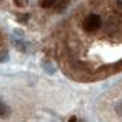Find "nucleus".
Returning <instances> with one entry per match:
<instances>
[{
	"mask_svg": "<svg viewBox=\"0 0 122 122\" xmlns=\"http://www.w3.org/2000/svg\"><path fill=\"white\" fill-rule=\"evenodd\" d=\"M100 26H102V18L96 14H91L85 18V21L82 23V28L85 32H89V33H93L96 30H99Z\"/></svg>",
	"mask_w": 122,
	"mask_h": 122,
	"instance_id": "1",
	"label": "nucleus"
},
{
	"mask_svg": "<svg viewBox=\"0 0 122 122\" xmlns=\"http://www.w3.org/2000/svg\"><path fill=\"white\" fill-rule=\"evenodd\" d=\"M8 112H10V107H8L4 102H1V100H0V115L4 117V115H7Z\"/></svg>",
	"mask_w": 122,
	"mask_h": 122,
	"instance_id": "2",
	"label": "nucleus"
},
{
	"mask_svg": "<svg viewBox=\"0 0 122 122\" xmlns=\"http://www.w3.org/2000/svg\"><path fill=\"white\" fill-rule=\"evenodd\" d=\"M59 0H41V7H44V8H50V7H52L55 3H58Z\"/></svg>",
	"mask_w": 122,
	"mask_h": 122,
	"instance_id": "3",
	"label": "nucleus"
},
{
	"mask_svg": "<svg viewBox=\"0 0 122 122\" xmlns=\"http://www.w3.org/2000/svg\"><path fill=\"white\" fill-rule=\"evenodd\" d=\"M69 122H77V118H76V117H71V118L69 119Z\"/></svg>",
	"mask_w": 122,
	"mask_h": 122,
	"instance_id": "6",
	"label": "nucleus"
},
{
	"mask_svg": "<svg viewBox=\"0 0 122 122\" xmlns=\"http://www.w3.org/2000/svg\"><path fill=\"white\" fill-rule=\"evenodd\" d=\"M115 111L122 117V102H119V103H118V104L115 106Z\"/></svg>",
	"mask_w": 122,
	"mask_h": 122,
	"instance_id": "5",
	"label": "nucleus"
},
{
	"mask_svg": "<svg viewBox=\"0 0 122 122\" xmlns=\"http://www.w3.org/2000/svg\"><path fill=\"white\" fill-rule=\"evenodd\" d=\"M12 1H14V4H15L17 7L22 8V7L28 6V1H29V0H12Z\"/></svg>",
	"mask_w": 122,
	"mask_h": 122,
	"instance_id": "4",
	"label": "nucleus"
}]
</instances>
